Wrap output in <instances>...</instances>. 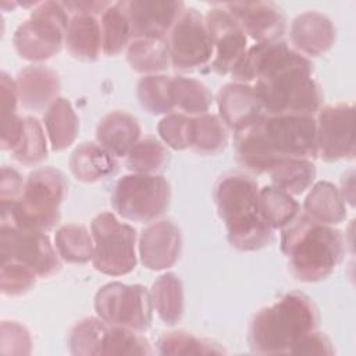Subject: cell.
Masks as SVG:
<instances>
[{
  "instance_id": "6da1fadb",
  "label": "cell",
  "mask_w": 356,
  "mask_h": 356,
  "mask_svg": "<svg viewBox=\"0 0 356 356\" xmlns=\"http://www.w3.org/2000/svg\"><path fill=\"white\" fill-rule=\"evenodd\" d=\"M231 75L234 82H254L264 114L314 117L321 108L323 92L313 76V64L282 40L249 47Z\"/></svg>"
},
{
  "instance_id": "7a4b0ae2",
  "label": "cell",
  "mask_w": 356,
  "mask_h": 356,
  "mask_svg": "<svg viewBox=\"0 0 356 356\" xmlns=\"http://www.w3.org/2000/svg\"><path fill=\"white\" fill-rule=\"evenodd\" d=\"M236 160L254 174L284 159H316V120L312 115H268L235 132Z\"/></svg>"
},
{
  "instance_id": "3957f363",
  "label": "cell",
  "mask_w": 356,
  "mask_h": 356,
  "mask_svg": "<svg viewBox=\"0 0 356 356\" xmlns=\"http://www.w3.org/2000/svg\"><path fill=\"white\" fill-rule=\"evenodd\" d=\"M281 250L296 280L317 282L330 277L341 264L346 242L339 229L317 222L303 213L282 228Z\"/></svg>"
},
{
  "instance_id": "277c9868",
  "label": "cell",
  "mask_w": 356,
  "mask_h": 356,
  "mask_svg": "<svg viewBox=\"0 0 356 356\" xmlns=\"http://www.w3.org/2000/svg\"><path fill=\"white\" fill-rule=\"evenodd\" d=\"M259 191L257 182L242 174H227L214 185L213 196L228 241L239 250L261 249L274 238V229L261 217Z\"/></svg>"
},
{
  "instance_id": "5b68a950",
  "label": "cell",
  "mask_w": 356,
  "mask_h": 356,
  "mask_svg": "<svg viewBox=\"0 0 356 356\" xmlns=\"http://www.w3.org/2000/svg\"><path fill=\"white\" fill-rule=\"evenodd\" d=\"M317 324L318 313L312 299L300 292H289L253 316L248 342L257 355H288Z\"/></svg>"
},
{
  "instance_id": "8992f818",
  "label": "cell",
  "mask_w": 356,
  "mask_h": 356,
  "mask_svg": "<svg viewBox=\"0 0 356 356\" xmlns=\"http://www.w3.org/2000/svg\"><path fill=\"white\" fill-rule=\"evenodd\" d=\"M68 192L64 174L51 167L31 172L22 196L13 204L1 206V225H17L47 232L60 221V204Z\"/></svg>"
},
{
  "instance_id": "52a82bcc",
  "label": "cell",
  "mask_w": 356,
  "mask_h": 356,
  "mask_svg": "<svg viewBox=\"0 0 356 356\" xmlns=\"http://www.w3.org/2000/svg\"><path fill=\"white\" fill-rule=\"evenodd\" d=\"M68 22V13L61 3H38L31 17L14 33L13 43L17 53L28 61L50 60L65 43Z\"/></svg>"
},
{
  "instance_id": "ba28073f",
  "label": "cell",
  "mask_w": 356,
  "mask_h": 356,
  "mask_svg": "<svg viewBox=\"0 0 356 356\" xmlns=\"http://www.w3.org/2000/svg\"><path fill=\"white\" fill-rule=\"evenodd\" d=\"M93 266L106 275H125L136 267V231L113 213L97 214L90 224Z\"/></svg>"
},
{
  "instance_id": "9c48e42d",
  "label": "cell",
  "mask_w": 356,
  "mask_h": 356,
  "mask_svg": "<svg viewBox=\"0 0 356 356\" xmlns=\"http://www.w3.org/2000/svg\"><path fill=\"white\" fill-rule=\"evenodd\" d=\"M170 197V185L161 175L132 172L117 181L111 204L128 221L150 222L167 210Z\"/></svg>"
},
{
  "instance_id": "30bf717a",
  "label": "cell",
  "mask_w": 356,
  "mask_h": 356,
  "mask_svg": "<svg viewBox=\"0 0 356 356\" xmlns=\"http://www.w3.org/2000/svg\"><path fill=\"white\" fill-rule=\"evenodd\" d=\"M142 332L110 325L102 318L88 317L78 321L68 335V346L76 356L97 355H152L153 350Z\"/></svg>"
},
{
  "instance_id": "8fae6325",
  "label": "cell",
  "mask_w": 356,
  "mask_h": 356,
  "mask_svg": "<svg viewBox=\"0 0 356 356\" xmlns=\"http://www.w3.org/2000/svg\"><path fill=\"white\" fill-rule=\"evenodd\" d=\"M95 310L107 324L136 332L146 331L153 317L150 292L142 285L121 282L106 284L96 292Z\"/></svg>"
},
{
  "instance_id": "7c38bea8",
  "label": "cell",
  "mask_w": 356,
  "mask_h": 356,
  "mask_svg": "<svg viewBox=\"0 0 356 356\" xmlns=\"http://www.w3.org/2000/svg\"><path fill=\"white\" fill-rule=\"evenodd\" d=\"M170 64L181 72L206 65L214 53L204 17L196 8H185L168 33Z\"/></svg>"
},
{
  "instance_id": "4fadbf2b",
  "label": "cell",
  "mask_w": 356,
  "mask_h": 356,
  "mask_svg": "<svg viewBox=\"0 0 356 356\" xmlns=\"http://www.w3.org/2000/svg\"><path fill=\"white\" fill-rule=\"evenodd\" d=\"M0 259L19 263L39 278H49L61 267L58 253L44 232L17 225L0 227Z\"/></svg>"
},
{
  "instance_id": "5bb4252c",
  "label": "cell",
  "mask_w": 356,
  "mask_h": 356,
  "mask_svg": "<svg viewBox=\"0 0 356 356\" xmlns=\"http://www.w3.org/2000/svg\"><path fill=\"white\" fill-rule=\"evenodd\" d=\"M316 157L327 163L353 160V106L338 103L321 107L316 120Z\"/></svg>"
},
{
  "instance_id": "9a60e30c",
  "label": "cell",
  "mask_w": 356,
  "mask_h": 356,
  "mask_svg": "<svg viewBox=\"0 0 356 356\" xmlns=\"http://www.w3.org/2000/svg\"><path fill=\"white\" fill-rule=\"evenodd\" d=\"M204 21L214 50L211 67L217 74H231L248 50L246 35L221 4L210 8Z\"/></svg>"
},
{
  "instance_id": "2e32d148",
  "label": "cell",
  "mask_w": 356,
  "mask_h": 356,
  "mask_svg": "<svg viewBox=\"0 0 356 356\" xmlns=\"http://www.w3.org/2000/svg\"><path fill=\"white\" fill-rule=\"evenodd\" d=\"M132 40L165 39L185 10L182 1H122Z\"/></svg>"
},
{
  "instance_id": "e0dca14e",
  "label": "cell",
  "mask_w": 356,
  "mask_h": 356,
  "mask_svg": "<svg viewBox=\"0 0 356 356\" xmlns=\"http://www.w3.org/2000/svg\"><path fill=\"white\" fill-rule=\"evenodd\" d=\"M235 19L243 33L256 43L281 40L285 18L271 1H239L221 4Z\"/></svg>"
},
{
  "instance_id": "ac0fdd59",
  "label": "cell",
  "mask_w": 356,
  "mask_h": 356,
  "mask_svg": "<svg viewBox=\"0 0 356 356\" xmlns=\"http://www.w3.org/2000/svg\"><path fill=\"white\" fill-rule=\"evenodd\" d=\"M181 245V231L172 221H156L146 227L140 235V261L153 271L167 270L179 259Z\"/></svg>"
},
{
  "instance_id": "d6986e66",
  "label": "cell",
  "mask_w": 356,
  "mask_h": 356,
  "mask_svg": "<svg viewBox=\"0 0 356 356\" xmlns=\"http://www.w3.org/2000/svg\"><path fill=\"white\" fill-rule=\"evenodd\" d=\"M217 104L221 121L234 132L243 129L264 114L254 89L249 83H227L218 92Z\"/></svg>"
},
{
  "instance_id": "ffe728a7",
  "label": "cell",
  "mask_w": 356,
  "mask_h": 356,
  "mask_svg": "<svg viewBox=\"0 0 356 356\" xmlns=\"http://www.w3.org/2000/svg\"><path fill=\"white\" fill-rule=\"evenodd\" d=\"M17 93L19 104L29 111H43L58 99V75L43 65H29L18 72Z\"/></svg>"
},
{
  "instance_id": "44dd1931",
  "label": "cell",
  "mask_w": 356,
  "mask_h": 356,
  "mask_svg": "<svg viewBox=\"0 0 356 356\" xmlns=\"http://www.w3.org/2000/svg\"><path fill=\"white\" fill-rule=\"evenodd\" d=\"M289 36L295 51L305 57H318L334 44L335 28L325 15L307 11L293 19Z\"/></svg>"
},
{
  "instance_id": "7402d4cb",
  "label": "cell",
  "mask_w": 356,
  "mask_h": 356,
  "mask_svg": "<svg viewBox=\"0 0 356 356\" xmlns=\"http://www.w3.org/2000/svg\"><path fill=\"white\" fill-rule=\"evenodd\" d=\"M140 138L138 120L125 111H111L96 128L97 143L114 157H127Z\"/></svg>"
},
{
  "instance_id": "603a6c76",
  "label": "cell",
  "mask_w": 356,
  "mask_h": 356,
  "mask_svg": "<svg viewBox=\"0 0 356 356\" xmlns=\"http://www.w3.org/2000/svg\"><path fill=\"white\" fill-rule=\"evenodd\" d=\"M70 168L78 181L93 184L113 177L118 165L115 157L99 143L85 142L72 152Z\"/></svg>"
},
{
  "instance_id": "cb8c5ba5",
  "label": "cell",
  "mask_w": 356,
  "mask_h": 356,
  "mask_svg": "<svg viewBox=\"0 0 356 356\" xmlns=\"http://www.w3.org/2000/svg\"><path fill=\"white\" fill-rule=\"evenodd\" d=\"M65 46L71 56L95 61L103 51L102 28L95 15H72L65 32Z\"/></svg>"
},
{
  "instance_id": "d4e9b609",
  "label": "cell",
  "mask_w": 356,
  "mask_h": 356,
  "mask_svg": "<svg viewBox=\"0 0 356 356\" xmlns=\"http://www.w3.org/2000/svg\"><path fill=\"white\" fill-rule=\"evenodd\" d=\"M303 210L307 217L325 225H335L346 218V204L342 195L328 181H320L313 185L305 199Z\"/></svg>"
},
{
  "instance_id": "484cf974",
  "label": "cell",
  "mask_w": 356,
  "mask_h": 356,
  "mask_svg": "<svg viewBox=\"0 0 356 356\" xmlns=\"http://www.w3.org/2000/svg\"><path fill=\"white\" fill-rule=\"evenodd\" d=\"M43 122L53 152H61L75 142L79 131V120L67 99L58 97L44 111Z\"/></svg>"
},
{
  "instance_id": "4316f807",
  "label": "cell",
  "mask_w": 356,
  "mask_h": 356,
  "mask_svg": "<svg viewBox=\"0 0 356 356\" xmlns=\"http://www.w3.org/2000/svg\"><path fill=\"white\" fill-rule=\"evenodd\" d=\"M267 172L274 186L296 196L312 186L316 178V165L309 159H284Z\"/></svg>"
},
{
  "instance_id": "83f0119b",
  "label": "cell",
  "mask_w": 356,
  "mask_h": 356,
  "mask_svg": "<svg viewBox=\"0 0 356 356\" xmlns=\"http://www.w3.org/2000/svg\"><path fill=\"white\" fill-rule=\"evenodd\" d=\"M152 303L165 324H175L184 313V288L178 275L167 273L160 275L152 286Z\"/></svg>"
},
{
  "instance_id": "f1b7e54d",
  "label": "cell",
  "mask_w": 356,
  "mask_h": 356,
  "mask_svg": "<svg viewBox=\"0 0 356 356\" xmlns=\"http://www.w3.org/2000/svg\"><path fill=\"white\" fill-rule=\"evenodd\" d=\"M0 103H1V149L13 152L19 143L24 131V118L17 114L19 103L15 81L4 71L0 74Z\"/></svg>"
},
{
  "instance_id": "f546056e",
  "label": "cell",
  "mask_w": 356,
  "mask_h": 356,
  "mask_svg": "<svg viewBox=\"0 0 356 356\" xmlns=\"http://www.w3.org/2000/svg\"><path fill=\"white\" fill-rule=\"evenodd\" d=\"M127 58L134 71L156 75L170 65L167 39H136L127 49Z\"/></svg>"
},
{
  "instance_id": "4dcf8cb0",
  "label": "cell",
  "mask_w": 356,
  "mask_h": 356,
  "mask_svg": "<svg viewBox=\"0 0 356 356\" xmlns=\"http://www.w3.org/2000/svg\"><path fill=\"white\" fill-rule=\"evenodd\" d=\"M171 100L175 110L185 115H202L213 104V95L200 81L175 76L171 78Z\"/></svg>"
},
{
  "instance_id": "1f68e13d",
  "label": "cell",
  "mask_w": 356,
  "mask_h": 356,
  "mask_svg": "<svg viewBox=\"0 0 356 356\" xmlns=\"http://www.w3.org/2000/svg\"><path fill=\"white\" fill-rule=\"evenodd\" d=\"M227 129L220 117L202 114L191 117L189 147L200 154H216L227 145Z\"/></svg>"
},
{
  "instance_id": "d6a6232c",
  "label": "cell",
  "mask_w": 356,
  "mask_h": 356,
  "mask_svg": "<svg viewBox=\"0 0 356 356\" xmlns=\"http://www.w3.org/2000/svg\"><path fill=\"white\" fill-rule=\"evenodd\" d=\"M103 53L106 56H117L128 49L132 42L131 26L124 10L122 1L111 3L102 14L100 19Z\"/></svg>"
},
{
  "instance_id": "836d02e7",
  "label": "cell",
  "mask_w": 356,
  "mask_h": 356,
  "mask_svg": "<svg viewBox=\"0 0 356 356\" xmlns=\"http://www.w3.org/2000/svg\"><path fill=\"white\" fill-rule=\"evenodd\" d=\"M58 256L67 263L82 264L93 259L95 245L88 229L78 224H67L58 228L54 238Z\"/></svg>"
},
{
  "instance_id": "e575fe53",
  "label": "cell",
  "mask_w": 356,
  "mask_h": 356,
  "mask_svg": "<svg viewBox=\"0 0 356 356\" xmlns=\"http://www.w3.org/2000/svg\"><path fill=\"white\" fill-rule=\"evenodd\" d=\"M259 196L261 217L273 229L284 228L298 216V202L282 189L268 185L259 191Z\"/></svg>"
},
{
  "instance_id": "d590c367",
  "label": "cell",
  "mask_w": 356,
  "mask_h": 356,
  "mask_svg": "<svg viewBox=\"0 0 356 356\" xmlns=\"http://www.w3.org/2000/svg\"><path fill=\"white\" fill-rule=\"evenodd\" d=\"M170 160V153L164 143L153 136L139 139L127 154V167L136 174L161 172Z\"/></svg>"
},
{
  "instance_id": "8d00e7d4",
  "label": "cell",
  "mask_w": 356,
  "mask_h": 356,
  "mask_svg": "<svg viewBox=\"0 0 356 356\" xmlns=\"http://www.w3.org/2000/svg\"><path fill=\"white\" fill-rule=\"evenodd\" d=\"M138 99L150 114H171L175 108L171 100V76L145 75L138 82Z\"/></svg>"
},
{
  "instance_id": "74e56055",
  "label": "cell",
  "mask_w": 356,
  "mask_h": 356,
  "mask_svg": "<svg viewBox=\"0 0 356 356\" xmlns=\"http://www.w3.org/2000/svg\"><path fill=\"white\" fill-rule=\"evenodd\" d=\"M11 153L24 165H36L47 157L46 135L35 117H24V131L19 143Z\"/></svg>"
},
{
  "instance_id": "f35d334b",
  "label": "cell",
  "mask_w": 356,
  "mask_h": 356,
  "mask_svg": "<svg viewBox=\"0 0 356 356\" xmlns=\"http://www.w3.org/2000/svg\"><path fill=\"white\" fill-rule=\"evenodd\" d=\"M161 355H220L224 349L211 341L197 338L189 332L174 331L164 334L157 342Z\"/></svg>"
},
{
  "instance_id": "ab89813d",
  "label": "cell",
  "mask_w": 356,
  "mask_h": 356,
  "mask_svg": "<svg viewBox=\"0 0 356 356\" xmlns=\"http://www.w3.org/2000/svg\"><path fill=\"white\" fill-rule=\"evenodd\" d=\"M39 277L28 267L7 259H0V289L3 295L19 296L32 289Z\"/></svg>"
},
{
  "instance_id": "60d3db41",
  "label": "cell",
  "mask_w": 356,
  "mask_h": 356,
  "mask_svg": "<svg viewBox=\"0 0 356 356\" xmlns=\"http://www.w3.org/2000/svg\"><path fill=\"white\" fill-rule=\"evenodd\" d=\"M191 117L181 113L167 114L157 125L161 140L171 149L184 150L189 147Z\"/></svg>"
},
{
  "instance_id": "b9f144b4",
  "label": "cell",
  "mask_w": 356,
  "mask_h": 356,
  "mask_svg": "<svg viewBox=\"0 0 356 356\" xmlns=\"http://www.w3.org/2000/svg\"><path fill=\"white\" fill-rule=\"evenodd\" d=\"M31 352L29 332L15 321L1 323V353L26 355Z\"/></svg>"
},
{
  "instance_id": "7bdbcfd3",
  "label": "cell",
  "mask_w": 356,
  "mask_h": 356,
  "mask_svg": "<svg viewBox=\"0 0 356 356\" xmlns=\"http://www.w3.org/2000/svg\"><path fill=\"white\" fill-rule=\"evenodd\" d=\"M25 181L21 174L13 167L3 165L0 178V202L1 206L15 203L24 192Z\"/></svg>"
},
{
  "instance_id": "ee69618b",
  "label": "cell",
  "mask_w": 356,
  "mask_h": 356,
  "mask_svg": "<svg viewBox=\"0 0 356 356\" xmlns=\"http://www.w3.org/2000/svg\"><path fill=\"white\" fill-rule=\"evenodd\" d=\"M291 355H334V348L330 339L318 331H312L305 335L292 349Z\"/></svg>"
},
{
  "instance_id": "f6af8a7d",
  "label": "cell",
  "mask_w": 356,
  "mask_h": 356,
  "mask_svg": "<svg viewBox=\"0 0 356 356\" xmlns=\"http://www.w3.org/2000/svg\"><path fill=\"white\" fill-rule=\"evenodd\" d=\"M67 13L72 15H102L107 7L111 4L110 1H64L61 3Z\"/></svg>"
}]
</instances>
